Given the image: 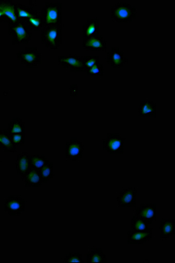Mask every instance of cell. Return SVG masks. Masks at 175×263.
Listing matches in <instances>:
<instances>
[{
	"label": "cell",
	"instance_id": "6da1fadb",
	"mask_svg": "<svg viewBox=\"0 0 175 263\" xmlns=\"http://www.w3.org/2000/svg\"><path fill=\"white\" fill-rule=\"evenodd\" d=\"M61 3H46L42 8L40 16L44 27L61 26Z\"/></svg>",
	"mask_w": 175,
	"mask_h": 263
},
{
	"label": "cell",
	"instance_id": "7a4b0ae2",
	"mask_svg": "<svg viewBox=\"0 0 175 263\" xmlns=\"http://www.w3.org/2000/svg\"><path fill=\"white\" fill-rule=\"evenodd\" d=\"M111 16L117 23H132L137 18V8L127 2H117L112 6Z\"/></svg>",
	"mask_w": 175,
	"mask_h": 263
},
{
	"label": "cell",
	"instance_id": "3957f363",
	"mask_svg": "<svg viewBox=\"0 0 175 263\" xmlns=\"http://www.w3.org/2000/svg\"><path fill=\"white\" fill-rule=\"evenodd\" d=\"M41 31L42 43L52 51H57L63 40L62 27H44Z\"/></svg>",
	"mask_w": 175,
	"mask_h": 263
},
{
	"label": "cell",
	"instance_id": "277c9868",
	"mask_svg": "<svg viewBox=\"0 0 175 263\" xmlns=\"http://www.w3.org/2000/svg\"><path fill=\"white\" fill-rule=\"evenodd\" d=\"M8 35L12 37L14 44H28L31 41L33 32L24 22L20 21L15 24L8 25Z\"/></svg>",
	"mask_w": 175,
	"mask_h": 263
},
{
	"label": "cell",
	"instance_id": "5b68a950",
	"mask_svg": "<svg viewBox=\"0 0 175 263\" xmlns=\"http://www.w3.org/2000/svg\"><path fill=\"white\" fill-rule=\"evenodd\" d=\"M16 58L27 68H38L42 63V53L37 47H30L25 48L24 51L17 52Z\"/></svg>",
	"mask_w": 175,
	"mask_h": 263
},
{
	"label": "cell",
	"instance_id": "8992f818",
	"mask_svg": "<svg viewBox=\"0 0 175 263\" xmlns=\"http://www.w3.org/2000/svg\"><path fill=\"white\" fill-rule=\"evenodd\" d=\"M125 137L119 134H108L102 141L104 151L109 154H124Z\"/></svg>",
	"mask_w": 175,
	"mask_h": 263
},
{
	"label": "cell",
	"instance_id": "52a82bcc",
	"mask_svg": "<svg viewBox=\"0 0 175 263\" xmlns=\"http://www.w3.org/2000/svg\"><path fill=\"white\" fill-rule=\"evenodd\" d=\"M58 62L60 67L69 69L75 73L86 72L83 63V58L75 55H62L58 57Z\"/></svg>",
	"mask_w": 175,
	"mask_h": 263
},
{
	"label": "cell",
	"instance_id": "ba28073f",
	"mask_svg": "<svg viewBox=\"0 0 175 263\" xmlns=\"http://www.w3.org/2000/svg\"><path fill=\"white\" fill-rule=\"evenodd\" d=\"M84 150L83 143L77 138L71 137L66 143L65 157L69 161L77 163L83 156Z\"/></svg>",
	"mask_w": 175,
	"mask_h": 263
},
{
	"label": "cell",
	"instance_id": "9c48e42d",
	"mask_svg": "<svg viewBox=\"0 0 175 263\" xmlns=\"http://www.w3.org/2000/svg\"><path fill=\"white\" fill-rule=\"evenodd\" d=\"M4 210L9 216H20L25 211V200L21 195H10L5 200Z\"/></svg>",
	"mask_w": 175,
	"mask_h": 263
},
{
	"label": "cell",
	"instance_id": "30bf717a",
	"mask_svg": "<svg viewBox=\"0 0 175 263\" xmlns=\"http://www.w3.org/2000/svg\"><path fill=\"white\" fill-rule=\"evenodd\" d=\"M138 189L136 188H128L121 190L116 197L118 205L123 208H132L136 207V198Z\"/></svg>",
	"mask_w": 175,
	"mask_h": 263
},
{
	"label": "cell",
	"instance_id": "8fae6325",
	"mask_svg": "<svg viewBox=\"0 0 175 263\" xmlns=\"http://www.w3.org/2000/svg\"><path fill=\"white\" fill-rule=\"evenodd\" d=\"M135 215L145 219L150 225L157 218V205L156 203L141 204L135 210Z\"/></svg>",
	"mask_w": 175,
	"mask_h": 263
},
{
	"label": "cell",
	"instance_id": "7c38bea8",
	"mask_svg": "<svg viewBox=\"0 0 175 263\" xmlns=\"http://www.w3.org/2000/svg\"><path fill=\"white\" fill-rule=\"evenodd\" d=\"M82 47L83 50L87 51H104L107 50V44L103 36L99 34L87 40H84Z\"/></svg>",
	"mask_w": 175,
	"mask_h": 263
},
{
	"label": "cell",
	"instance_id": "4fadbf2b",
	"mask_svg": "<svg viewBox=\"0 0 175 263\" xmlns=\"http://www.w3.org/2000/svg\"><path fill=\"white\" fill-rule=\"evenodd\" d=\"M106 61L112 68H122L127 63L128 59L119 47H114L107 53Z\"/></svg>",
	"mask_w": 175,
	"mask_h": 263
},
{
	"label": "cell",
	"instance_id": "5bb4252c",
	"mask_svg": "<svg viewBox=\"0 0 175 263\" xmlns=\"http://www.w3.org/2000/svg\"><path fill=\"white\" fill-rule=\"evenodd\" d=\"M153 229L149 227L145 230H131L128 232V244H144L152 239Z\"/></svg>",
	"mask_w": 175,
	"mask_h": 263
},
{
	"label": "cell",
	"instance_id": "9a60e30c",
	"mask_svg": "<svg viewBox=\"0 0 175 263\" xmlns=\"http://www.w3.org/2000/svg\"><path fill=\"white\" fill-rule=\"evenodd\" d=\"M0 8L8 25H13L20 21L16 12V2L11 0H0Z\"/></svg>",
	"mask_w": 175,
	"mask_h": 263
},
{
	"label": "cell",
	"instance_id": "2e32d148",
	"mask_svg": "<svg viewBox=\"0 0 175 263\" xmlns=\"http://www.w3.org/2000/svg\"><path fill=\"white\" fill-rule=\"evenodd\" d=\"M0 148L1 151L11 154L17 152V146L13 142L11 134L8 130H0Z\"/></svg>",
	"mask_w": 175,
	"mask_h": 263
},
{
	"label": "cell",
	"instance_id": "e0dca14e",
	"mask_svg": "<svg viewBox=\"0 0 175 263\" xmlns=\"http://www.w3.org/2000/svg\"><path fill=\"white\" fill-rule=\"evenodd\" d=\"M31 169L30 163V154L28 153H22L16 156V174L24 178L26 174Z\"/></svg>",
	"mask_w": 175,
	"mask_h": 263
},
{
	"label": "cell",
	"instance_id": "ac0fdd59",
	"mask_svg": "<svg viewBox=\"0 0 175 263\" xmlns=\"http://www.w3.org/2000/svg\"><path fill=\"white\" fill-rule=\"evenodd\" d=\"M83 33L82 37L84 40L99 35L100 33V21L98 18L87 19L83 24Z\"/></svg>",
	"mask_w": 175,
	"mask_h": 263
},
{
	"label": "cell",
	"instance_id": "d6986e66",
	"mask_svg": "<svg viewBox=\"0 0 175 263\" xmlns=\"http://www.w3.org/2000/svg\"><path fill=\"white\" fill-rule=\"evenodd\" d=\"M157 106L150 99L140 101L139 106V115L140 117H156Z\"/></svg>",
	"mask_w": 175,
	"mask_h": 263
},
{
	"label": "cell",
	"instance_id": "ffe728a7",
	"mask_svg": "<svg viewBox=\"0 0 175 263\" xmlns=\"http://www.w3.org/2000/svg\"><path fill=\"white\" fill-rule=\"evenodd\" d=\"M16 12L18 19L21 21L39 15L38 11L33 6H26L19 2H16Z\"/></svg>",
	"mask_w": 175,
	"mask_h": 263
},
{
	"label": "cell",
	"instance_id": "44dd1931",
	"mask_svg": "<svg viewBox=\"0 0 175 263\" xmlns=\"http://www.w3.org/2000/svg\"><path fill=\"white\" fill-rule=\"evenodd\" d=\"M159 230L161 240H168L170 237L175 234V220L161 219Z\"/></svg>",
	"mask_w": 175,
	"mask_h": 263
},
{
	"label": "cell",
	"instance_id": "7402d4cb",
	"mask_svg": "<svg viewBox=\"0 0 175 263\" xmlns=\"http://www.w3.org/2000/svg\"><path fill=\"white\" fill-rule=\"evenodd\" d=\"M23 179H24L25 186L28 187V188L30 187L31 188H40L43 183L38 170L33 168L30 169Z\"/></svg>",
	"mask_w": 175,
	"mask_h": 263
},
{
	"label": "cell",
	"instance_id": "603a6c76",
	"mask_svg": "<svg viewBox=\"0 0 175 263\" xmlns=\"http://www.w3.org/2000/svg\"><path fill=\"white\" fill-rule=\"evenodd\" d=\"M88 263H107V256L102 249H90L87 253Z\"/></svg>",
	"mask_w": 175,
	"mask_h": 263
},
{
	"label": "cell",
	"instance_id": "cb8c5ba5",
	"mask_svg": "<svg viewBox=\"0 0 175 263\" xmlns=\"http://www.w3.org/2000/svg\"><path fill=\"white\" fill-rule=\"evenodd\" d=\"M8 131L11 134H25V123L21 118H13L8 125Z\"/></svg>",
	"mask_w": 175,
	"mask_h": 263
},
{
	"label": "cell",
	"instance_id": "d4e9b609",
	"mask_svg": "<svg viewBox=\"0 0 175 263\" xmlns=\"http://www.w3.org/2000/svg\"><path fill=\"white\" fill-rule=\"evenodd\" d=\"M49 162V158H46L44 155L30 154V166H31V168L35 169L38 171Z\"/></svg>",
	"mask_w": 175,
	"mask_h": 263
},
{
	"label": "cell",
	"instance_id": "484cf974",
	"mask_svg": "<svg viewBox=\"0 0 175 263\" xmlns=\"http://www.w3.org/2000/svg\"><path fill=\"white\" fill-rule=\"evenodd\" d=\"M54 164L51 162L47 163L43 168L39 170L42 181L43 183H49L50 180L54 176V171H53Z\"/></svg>",
	"mask_w": 175,
	"mask_h": 263
},
{
	"label": "cell",
	"instance_id": "4316f807",
	"mask_svg": "<svg viewBox=\"0 0 175 263\" xmlns=\"http://www.w3.org/2000/svg\"><path fill=\"white\" fill-rule=\"evenodd\" d=\"M25 25L29 28V29L33 31H41L44 28L43 21H42L41 16L39 14L38 16L33 17V18H28V19L23 21Z\"/></svg>",
	"mask_w": 175,
	"mask_h": 263
},
{
	"label": "cell",
	"instance_id": "83f0119b",
	"mask_svg": "<svg viewBox=\"0 0 175 263\" xmlns=\"http://www.w3.org/2000/svg\"><path fill=\"white\" fill-rule=\"evenodd\" d=\"M149 225H151L145 219L141 218L138 216L134 215L132 218V230L141 231L145 230L149 228Z\"/></svg>",
	"mask_w": 175,
	"mask_h": 263
},
{
	"label": "cell",
	"instance_id": "f1b7e54d",
	"mask_svg": "<svg viewBox=\"0 0 175 263\" xmlns=\"http://www.w3.org/2000/svg\"><path fill=\"white\" fill-rule=\"evenodd\" d=\"M82 58H83V63L86 72L94 66L100 63L99 56H84Z\"/></svg>",
	"mask_w": 175,
	"mask_h": 263
},
{
	"label": "cell",
	"instance_id": "f546056e",
	"mask_svg": "<svg viewBox=\"0 0 175 263\" xmlns=\"http://www.w3.org/2000/svg\"><path fill=\"white\" fill-rule=\"evenodd\" d=\"M65 263H83V255L82 253H69L65 258Z\"/></svg>",
	"mask_w": 175,
	"mask_h": 263
},
{
	"label": "cell",
	"instance_id": "4dcf8cb0",
	"mask_svg": "<svg viewBox=\"0 0 175 263\" xmlns=\"http://www.w3.org/2000/svg\"><path fill=\"white\" fill-rule=\"evenodd\" d=\"M87 76H96V77H100V76L104 75V68L102 64L98 63L97 65L94 66L90 70L87 72Z\"/></svg>",
	"mask_w": 175,
	"mask_h": 263
},
{
	"label": "cell",
	"instance_id": "1f68e13d",
	"mask_svg": "<svg viewBox=\"0 0 175 263\" xmlns=\"http://www.w3.org/2000/svg\"><path fill=\"white\" fill-rule=\"evenodd\" d=\"M11 137L16 146H23L25 144V134H11Z\"/></svg>",
	"mask_w": 175,
	"mask_h": 263
},
{
	"label": "cell",
	"instance_id": "d6a6232c",
	"mask_svg": "<svg viewBox=\"0 0 175 263\" xmlns=\"http://www.w3.org/2000/svg\"><path fill=\"white\" fill-rule=\"evenodd\" d=\"M70 97H76L78 96L79 94V88L77 85H71L70 86Z\"/></svg>",
	"mask_w": 175,
	"mask_h": 263
},
{
	"label": "cell",
	"instance_id": "836d02e7",
	"mask_svg": "<svg viewBox=\"0 0 175 263\" xmlns=\"http://www.w3.org/2000/svg\"><path fill=\"white\" fill-rule=\"evenodd\" d=\"M0 23H6V18L3 14L2 11L0 8Z\"/></svg>",
	"mask_w": 175,
	"mask_h": 263
},
{
	"label": "cell",
	"instance_id": "e575fe53",
	"mask_svg": "<svg viewBox=\"0 0 175 263\" xmlns=\"http://www.w3.org/2000/svg\"><path fill=\"white\" fill-rule=\"evenodd\" d=\"M1 148H0V161H1Z\"/></svg>",
	"mask_w": 175,
	"mask_h": 263
}]
</instances>
